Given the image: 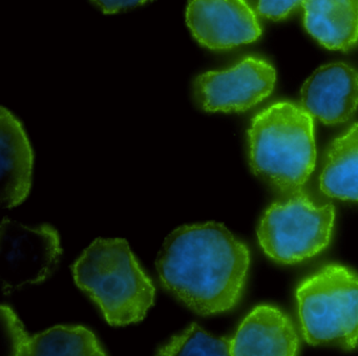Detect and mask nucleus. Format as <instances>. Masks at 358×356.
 <instances>
[{
    "label": "nucleus",
    "instance_id": "nucleus-18",
    "mask_svg": "<svg viewBox=\"0 0 358 356\" xmlns=\"http://www.w3.org/2000/svg\"><path fill=\"white\" fill-rule=\"evenodd\" d=\"M103 13L114 14L144 5L150 0H92Z\"/></svg>",
    "mask_w": 358,
    "mask_h": 356
},
{
    "label": "nucleus",
    "instance_id": "nucleus-6",
    "mask_svg": "<svg viewBox=\"0 0 358 356\" xmlns=\"http://www.w3.org/2000/svg\"><path fill=\"white\" fill-rule=\"evenodd\" d=\"M60 255L59 236L53 227L30 228L6 218L0 227L3 292L43 282L55 270Z\"/></svg>",
    "mask_w": 358,
    "mask_h": 356
},
{
    "label": "nucleus",
    "instance_id": "nucleus-2",
    "mask_svg": "<svg viewBox=\"0 0 358 356\" xmlns=\"http://www.w3.org/2000/svg\"><path fill=\"white\" fill-rule=\"evenodd\" d=\"M249 150L255 175L282 192H299L315 167L313 117L291 102L269 106L253 118Z\"/></svg>",
    "mask_w": 358,
    "mask_h": 356
},
{
    "label": "nucleus",
    "instance_id": "nucleus-12",
    "mask_svg": "<svg viewBox=\"0 0 358 356\" xmlns=\"http://www.w3.org/2000/svg\"><path fill=\"white\" fill-rule=\"evenodd\" d=\"M306 30L322 47L349 51L358 43V0H306Z\"/></svg>",
    "mask_w": 358,
    "mask_h": 356
},
{
    "label": "nucleus",
    "instance_id": "nucleus-4",
    "mask_svg": "<svg viewBox=\"0 0 358 356\" xmlns=\"http://www.w3.org/2000/svg\"><path fill=\"white\" fill-rule=\"evenodd\" d=\"M296 299L308 343L357 347V274L343 266H326L299 285Z\"/></svg>",
    "mask_w": 358,
    "mask_h": 356
},
{
    "label": "nucleus",
    "instance_id": "nucleus-8",
    "mask_svg": "<svg viewBox=\"0 0 358 356\" xmlns=\"http://www.w3.org/2000/svg\"><path fill=\"white\" fill-rule=\"evenodd\" d=\"M186 22L194 38L210 50L247 45L262 34L247 0H190Z\"/></svg>",
    "mask_w": 358,
    "mask_h": 356
},
{
    "label": "nucleus",
    "instance_id": "nucleus-1",
    "mask_svg": "<svg viewBox=\"0 0 358 356\" xmlns=\"http://www.w3.org/2000/svg\"><path fill=\"white\" fill-rule=\"evenodd\" d=\"M249 265L246 245L215 222L178 228L157 259L164 288L201 315L223 313L238 304Z\"/></svg>",
    "mask_w": 358,
    "mask_h": 356
},
{
    "label": "nucleus",
    "instance_id": "nucleus-11",
    "mask_svg": "<svg viewBox=\"0 0 358 356\" xmlns=\"http://www.w3.org/2000/svg\"><path fill=\"white\" fill-rule=\"evenodd\" d=\"M0 123V198L3 207L13 208L30 192L33 152L20 121L5 108Z\"/></svg>",
    "mask_w": 358,
    "mask_h": 356
},
{
    "label": "nucleus",
    "instance_id": "nucleus-9",
    "mask_svg": "<svg viewBox=\"0 0 358 356\" xmlns=\"http://www.w3.org/2000/svg\"><path fill=\"white\" fill-rule=\"evenodd\" d=\"M301 106L327 125L347 122L358 108V72L343 62L318 68L301 87Z\"/></svg>",
    "mask_w": 358,
    "mask_h": 356
},
{
    "label": "nucleus",
    "instance_id": "nucleus-14",
    "mask_svg": "<svg viewBox=\"0 0 358 356\" xmlns=\"http://www.w3.org/2000/svg\"><path fill=\"white\" fill-rule=\"evenodd\" d=\"M17 355H106L92 331L85 327L57 326L39 334H28Z\"/></svg>",
    "mask_w": 358,
    "mask_h": 356
},
{
    "label": "nucleus",
    "instance_id": "nucleus-17",
    "mask_svg": "<svg viewBox=\"0 0 358 356\" xmlns=\"http://www.w3.org/2000/svg\"><path fill=\"white\" fill-rule=\"evenodd\" d=\"M305 3L306 0H259L257 12L268 20H280Z\"/></svg>",
    "mask_w": 358,
    "mask_h": 356
},
{
    "label": "nucleus",
    "instance_id": "nucleus-16",
    "mask_svg": "<svg viewBox=\"0 0 358 356\" xmlns=\"http://www.w3.org/2000/svg\"><path fill=\"white\" fill-rule=\"evenodd\" d=\"M1 320L3 331L8 339V346L10 347V354L17 355L20 347L28 336V333L24 331V326L13 310L8 306H1Z\"/></svg>",
    "mask_w": 358,
    "mask_h": 356
},
{
    "label": "nucleus",
    "instance_id": "nucleus-10",
    "mask_svg": "<svg viewBox=\"0 0 358 356\" xmlns=\"http://www.w3.org/2000/svg\"><path fill=\"white\" fill-rule=\"evenodd\" d=\"M299 347L291 320L278 308L259 306L231 339V355H296Z\"/></svg>",
    "mask_w": 358,
    "mask_h": 356
},
{
    "label": "nucleus",
    "instance_id": "nucleus-3",
    "mask_svg": "<svg viewBox=\"0 0 358 356\" xmlns=\"http://www.w3.org/2000/svg\"><path fill=\"white\" fill-rule=\"evenodd\" d=\"M73 274L112 326L140 322L154 304V285L122 238L96 240L77 259Z\"/></svg>",
    "mask_w": 358,
    "mask_h": 356
},
{
    "label": "nucleus",
    "instance_id": "nucleus-15",
    "mask_svg": "<svg viewBox=\"0 0 358 356\" xmlns=\"http://www.w3.org/2000/svg\"><path fill=\"white\" fill-rule=\"evenodd\" d=\"M159 355H231V339H217L196 324L173 337L158 351Z\"/></svg>",
    "mask_w": 358,
    "mask_h": 356
},
{
    "label": "nucleus",
    "instance_id": "nucleus-5",
    "mask_svg": "<svg viewBox=\"0 0 358 356\" xmlns=\"http://www.w3.org/2000/svg\"><path fill=\"white\" fill-rule=\"evenodd\" d=\"M334 220L332 204H316L299 190L266 211L257 238L270 259L282 264L299 263L328 246Z\"/></svg>",
    "mask_w": 358,
    "mask_h": 356
},
{
    "label": "nucleus",
    "instance_id": "nucleus-7",
    "mask_svg": "<svg viewBox=\"0 0 358 356\" xmlns=\"http://www.w3.org/2000/svg\"><path fill=\"white\" fill-rule=\"evenodd\" d=\"M275 81L271 64L261 58L247 57L234 68L199 76L194 95L206 112H245L269 97Z\"/></svg>",
    "mask_w": 358,
    "mask_h": 356
},
{
    "label": "nucleus",
    "instance_id": "nucleus-13",
    "mask_svg": "<svg viewBox=\"0 0 358 356\" xmlns=\"http://www.w3.org/2000/svg\"><path fill=\"white\" fill-rule=\"evenodd\" d=\"M320 185V190L331 198L358 202V123L331 144Z\"/></svg>",
    "mask_w": 358,
    "mask_h": 356
}]
</instances>
